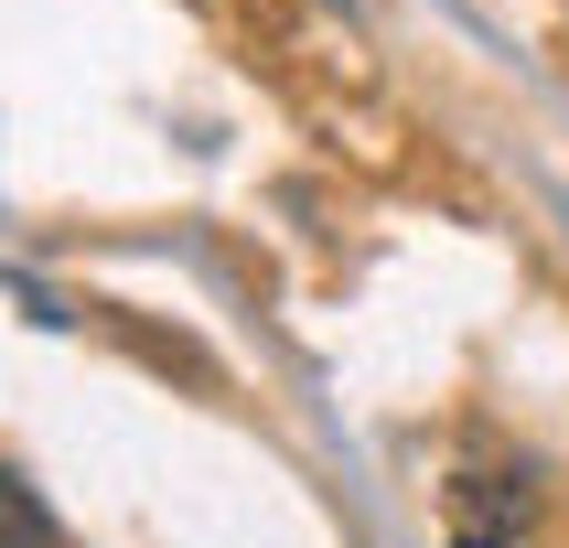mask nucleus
Segmentation results:
<instances>
[{"label": "nucleus", "instance_id": "f257e3e1", "mask_svg": "<svg viewBox=\"0 0 569 548\" xmlns=\"http://www.w3.org/2000/svg\"><path fill=\"white\" fill-rule=\"evenodd\" d=\"M0 548H64V527H54L43 506H32V495H22L11 474H0Z\"/></svg>", "mask_w": 569, "mask_h": 548}, {"label": "nucleus", "instance_id": "f03ea898", "mask_svg": "<svg viewBox=\"0 0 569 548\" xmlns=\"http://www.w3.org/2000/svg\"><path fill=\"white\" fill-rule=\"evenodd\" d=\"M451 548H516V538H506V527H483V516H462V538H451Z\"/></svg>", "mask_w": 569, "mask_h": 548}]
</instances>
